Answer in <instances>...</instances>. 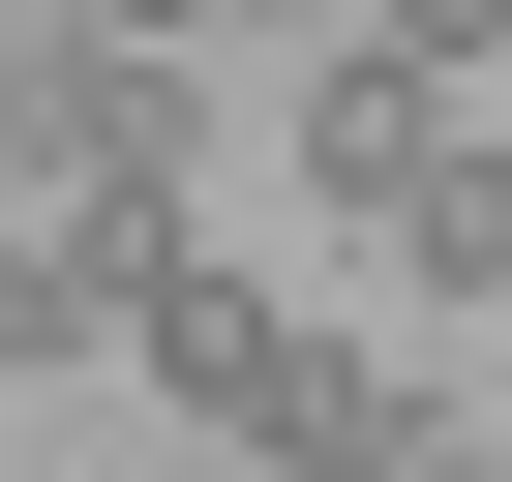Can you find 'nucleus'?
<instances>
[{
	"label": "nucleus",
	"instance_id": "423d86ee",
	"mask_svg": "<svg viewBox=\"0 0 512 482\" xmlns=\"http://www.w3.org/2000/svg\"><path fill=\"white\" fill-rule=\"evenodd\" d=\"M91 31H151V61H211V31H302V0H91Z\"/></svg>",
	"mask_w": 512,
	"mask_h": 482
},
{
	"label": "nucleus",
	"instance_id": "f03ea898",
	"mask_svg": "<svg viewBox=\"0 0 512 482\" xmlns=\"http://www.w3.org/2000/svg\"><path fill=\"white\" fill-rule=\"evenodd\" d=\"M302 181H332L362 241H422V211L482 181V61H392V31H362V61H332V121H302Z\"/></svg>",
	"mask_w": 512,
	"mask_h": 482
},
{
	"label": "nucleus",
	"instance_id": "7ed1b4c3",
	"mask_svg": "<svg viewBox=\"0 0 512 482\" xmlns=\"http://www.w3.org/2000/svg\"><path fill=\"white\" fill-rule=\"evenodd\" d=\"M151 241H181V211H61V181H0V392H31V362H121Z\"/></svg>",
	"mask_w": 512,
	"mask_h": 482
},
{
	"label": "nucleus",
	"instance_id": "39448f33",
	"mask_svg": "<svg viewBox=\"0 0 512 482\" xmlns=\"http://www.w3.org/2000/svg\"><path fill=\"white\" fill-rule=\"evenodd\" d=\"M272 332H302V302H241L211 241H151V302H121V362H151L181 422H272Z\"/></svg>",
	"mask_w": 512,
	"mask_h": 482
},
{
	"label": "nucleus",
	"instance_id": "f257e3e1",
	"mask_svg": "<svg viewBox=\"0 0 512 482\" xmlns=\"http://www.w3.org/2000/svg\"><path fill=\"white\" fill-rule=\"evenodd\" d=\"M181 61L151 31H0V181H61V211H181Z\"/></svg>",
	"mask_w": 512,
	"mask_h": 482
},
{
	"label": "nucleus",
	"instance_id": "0eeeda50",
	"mask_svg": "<svg viewBox=\"0 0 512 482\" xmlns=\"http://www.w3.org/2000/svg\"><path fill=\"white\" fill-rule=\"evenodd\" d=\"M482 31H512V0H392V61H482Z\"/></svg>",
	"mask_w": 512,
	"mask_h": 482
},
{
	"label": "nucleus",
	"instance_id": "20e7f679",
	"mask_svg": "<svg viewBox=\"0 0 512 482\" xmlns=\"http://www.w3.org/2000/svg\"><path fill=\"white\" fill-rule=\"evenodd\" d=\"M452 392H422V332H272V422H241V452H302V482H392Z\"/></svg>",
	"mask_w": 512,
	"mask_h": 482
}]
</instances>
